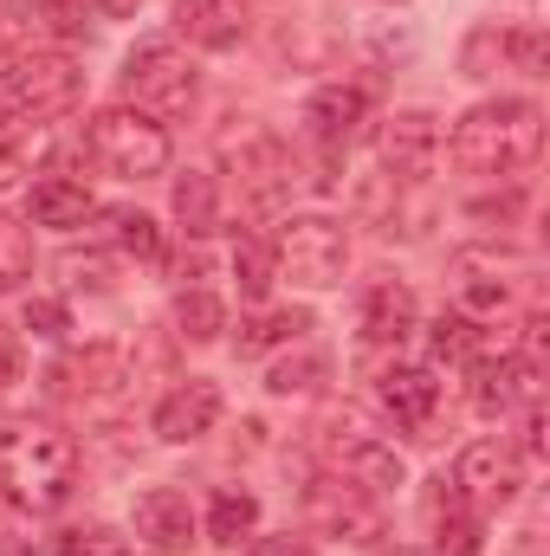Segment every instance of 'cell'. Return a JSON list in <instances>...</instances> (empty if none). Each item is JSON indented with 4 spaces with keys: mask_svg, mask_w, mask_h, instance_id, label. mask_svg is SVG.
Segmentation results:
<instances>
[{
    "mask_svg": "<svg viewBox=\"0 0 550 556\" xmlns=\"http://www.w3.org/2000/svg\"><path fill=\"white\" fill-rule=\"evenodd\" d=\"M453 162L466 175H486V181H512L538 162L545 149V111L532 98H492V104H473L460 124H453Z\"/></svg>",
    "mask_w": 550,
    "mask_h": 556,
    "instance_id": "6da1fadb",
    "label": "cell"
},
{
    "mask_svg": "<svg viewBox=\"0 0 550 556\" xmlns=\"http://www.w3.org/2000/svg\"><path fill=\"white\" fill-rule=\"evenodd\" d=\"M78 485V440L46 420L0 427V492L20 511H59Z\"/></svg>",
    "mask_w": 550,
    "mask_h": 556,
    "instance_id": "7a4b0ae2",
    "label": "cell"
},
{
    "mask_svg": "<svg viewBox=\"0 0 550 556\" xmlns=\"http://www.w3.org/2000/svg\"><path fill=\"white\" fill-rule=\"evenodd\" d=\"M78 98H85V72H78L72 52L33 46V52L0 59V111H7V117H20V124H52V117H65Z\"/></svg>",
    "mask_w": 550,
    "mask_h": 556,
    "instance_id": "3957f363",
    "label": "cell"
},
{
    "mask_svg": "<svg viewBox=\"0 0 550 556\" xmlns=\"http://www.w3.org/2000/svg\"><path fill=\"white\" fill-rule=\"evenodd\" d=\"M195 98H201V72H195V59H188L182 46H168V39H142L137 52L124 59V104L149 111L155 124L195 111Z\"/></svg>",
    "mask_w": 550,
    "mask_h": 556,
    "instance_id": "277c9868",
    "label": "cell"
},
{
    "mask_svg": "<svg viewBox=\"0 0 550 556\" xmlns=\"http://www.w3.org/2000/svg\"><path fill=\"white\" fill-rule=\"evenodd\" d=\"M91 155H98L111 175H124V181H149V175L168 168L175 142H168V130H162L149 111H137V104H111V111L91 117Z\"/></svg>",
    "mask_w": 550,
    "mask_h": 556,
    "instance_id": "5b68a950",
    "label": "cell"
},
{
    "mask_svg": "<svg viewBox=\"0 0 550 556\" xmlns=\"http://www.w3.org/2000/svg\"><path fill=\"white\" fill-rule=\"evenodd\" d=\"M278 273L304 291H330L343 285V266H350V233L330 220V214H291L278 227Z\"/></svg>",
    "mask_w": 550,
    "mask_h": 556,
    "instance_id": "8992f818",
    "label": "cell"
},
{
    "mask_svg": "<svg viewBox=\"0 0 550 556\" xmlns=\"http://www.w3.org/2000/svg\"><path fill=\"white\" fill-rule=\"evenodd\" d=\"M453 485L473 511H505L525 492V453L512 440H473L453 466Z\"/></svg>",
    "mask_w": 550,
    "mask_h": 556,
    "instance_id": "52a82bcc",
    "label": "cell"
},
{
    "mask_svg": "<svg viewBox=\"0 0 550 556\" xmlns=\"http://www.w3.org/2000/svg\"><path fill=\"white\" fill-rule=\"evenodd\" d=\"M304 505H311V518H317L324 531H337V538H350V544H376V538H383L376 498H370L363 485H350L343 472H337V479H317Z\"/></svg>",
    "mask_w": 550,
    "mask_h": 556,
    "instance_id": "ba28073f",
    "label": "cell"
},
{
    "mask_svg": "<svg viewBox=\"0 0 550 556\" xmlns=\"http://www.w3.org/2000/svg\"><path fill=\"white\" fill-rule=\"evenodd\" d=\"M434 155H440V124L427 111H396L383 124V168H389V181H427Z\"/></svg>",
    "mask_w": 550,
    "mask_h": 556,
    "instance_id": "9c48e42d",
    "label": "cell"
},
{
    "mask_svg": "<svg viewBox=\"0 0 550 556\" xmlns=\"http://www.w3.org/2000/svg\"><path fill=\"white\" fill-rule=\"evenodd\" d=\"M221 382H208V376H188V382H175L162 402H155V433L162 440H201V433H214V420H221Z\"/></svg>",
    "mask_w": 550,
    "mask_h": 556,
    "instance_id": "30bf717a",
    "label": "cell"
},
{
    "mask_svg": "<svg viewBox=\"0 0 550 556\" xmlns=\"http://www.w3.org/2000/svg\"><path fill=\"white\" fill-rule=\"evenodd\" d=\"M227 155H234V175H240V188L260 201V207H273L278 194L291 188V149L266 130H247V137L227 142Z\"/></svg>",
    "mask_w": 550,
    "mask_h": 556,
    "instance_id": "8fae6325",
    "label": "cell"
},
{
    "mask_svg": "<svg viewBox=\"0 0 550 556\" xmlns=\"http://www.w3.org/2000/svg\"><path fill=\"white\" fill-rule=\"evenodd\" d=\"M130 525H137V538L149 551H188V544H195V511H188V492H175V485L137 492Z\"/></svg>",
    "mask_w": 550,
    "mask_h": 556,
    "instance_id": "7c38bea8",
    "label": "cell"
},
{
    "mask_svg": "<svg viewBox=\"0 0 550 556\" xmlns=\"http://www.w3.org/2000/svg\"><path fill=\"white\" fill-rule=\"evenodd\" d=\"M453 298H460V311L466 317H492V311H505L512 304V260H499V253H460L453 260Z\"/></svg>",
    "mask_w": 550,
    "mask_h": 556,
    "instance_id": "4fadbf2b",
    "label": "cell"
},
{
    "mask_svg": "<svg viewBox=\"0 0 550 556\" xmlns=\"http://www.w3.org/2000/svg\"><path fill=\"white\" fill-rule=\"evenodd\" d=\"M357 330H363V343H376V350L402 343V337L414 330V291L402 285V278L363 285V298H357Z\"/></svg>",
    "mask_w": 550,
    "mask_h": 556,
    "instance_id": "5bb4252c",
    "label": "cell"
},
{
    "mask_svg": "<svg viewBox=\"0 0 550 556\" xmlns=\"http://www.w3.org/2000/svg\"><path fill=\"white\" fill-rule=\"evenodd\" d=\"M337 472H343L350 485H363L370 498H389L396 485H409V466H402V453H396L389 440H376V433H357V440H343V446H337Z\"/></svg>",
    "mask_w": 550,
    "mask_h": 556,
    "instance_id": "9a60e30c",
    "label": "cell"
},
{
    "mask_svg": "<svg viewBox=\"0 0 550 556\" xmlns=\"http://www.w3.org/2000/svg\"><path fill=\"white\" fill-rule=\"evenodd\" d=\"M175 33L201 52H234L247 39V7L240 0H175Z\"/></svg>",
    "mask_w": 550,
    "mask_h": 556,
    "instance_id": "2e32d148",
    "label": "cell"
},
{
    "mask_svg": "<svg viewBox=\"0 0 550 556\" xmlns=\"http://www.w3.org/2000/svg\"><path fill=\"white\" fill-rule=\"evenodd\" d=\"M518 402H538V363H525V356L473 363V408L479 415H512Z\"/></svg>",
    "mask_w": 550,
    "mask_h": 556,
    "instance_id": "e0dca14e",
    "label": "cell"
},
{
    "mask_svg": "<svg viewBox=\"0 0 550 556\" xmlns=\"http://www.w3.org/2000/svg\"><path fill=\"white\" fill-rule=\"evenodd\" d=\"M427 531H434V551L440 556H479V511L460 498V485L453 479H434V492H427Z\"/></svg>",
    "mask_w": 550,
    "mask_h": 556,
    "instance_id": "ac0fdd59",
    "label": "cell"
},
{
    "mask_svg": "<svg viewBox=\"0 0 550 556\" xmlns=\"http://www.w3.org/2000/svg\"><path fill=\"white\" fill-rule=\"evenodd\" d=\"M376 402H383V415L396 420V427L427 433L434 415H440V382H434L427 369H389V376L376 382Z\"/></svg>",
    "mask_w": 550,
    "mask_h": 556,
    "instance_id": "d6986e66",
    "label": "cell"
},
{
    "mask_svg": "<svg viewBox=\"0 0 550 556\" xmlns=\"http://www.w3.org/2000/svg\"><path fill=\"white\" fill-rule=\"evenodd\" d=\"M363 117H370V104L350 85H324V91L304 98V124H311V137L324 142V149H343V142L363 130Z\"/></svg>",
    "mask_w": 550,
    "mask_h": 556,
    "instance_id": "ffe728a7",
    "label": "cell"
},
{
    "mask_svg": "<svg viewBox=\"0 0 550 556\" xmlns=\"http://www.w3.org/2000/svg\"><path fill=\"white\" fill-rule=\"evenodd\" d=\"M26 214H33L39 227H85V220H91V188L46 168V175L26 188Z\"/></svg>",
    "mask_w": 550,
    "mask_h": 556,
    "instance_id": "44dd1931",
    "label": "cell"
},
{
    "mask_svg": "<svg viewBox=\"0 0 550 556\" xmlns=\"http://www.w3.org/2000/svg\"><path fill=\"white\" fill-rule=\"evenodd\" d=\"M175 220H182L188 240H208L221 227V188H214V175H201V168L175 175Z\"/></svg>",
    "mask_w": 550,
    "mask_h": 556,
    "instance_id": "7402d4cb",
    "label": "cell"
},
{
    "mask_svg": "<svg viewBox=\"0 0 550 556\" xmlns=\"http://www.w3.org/2000/svg\"><path fill=\"white\" fill-rule=\"evenodd\" d=\"M124 376H130V356H124L117 343H91L85 356L65 363V382H72L78 395H111V389H124Z\"/></svg>",
    "mask_w": 550,
    "mask_h": 556,
    "instance_id": "603a6c76",
    "label": "cell"
},
{
    "mask_svg": "<svg viewBox=\"0 0 550 556\" xmlns=\"http://www.w3.org/2000/svg\"><path fill=\"white\" fill-rule=\"evenodd\" d=\"M253 531H260V498L221 485L214 505H208V538H214L221 551H240V538H253Z\"/></svg>",
    "mask_w": 550,
    "mask_h": 556,
    "instance_id": "cb8c5ba5",
    "label": "cell"
},
{
    "mask_svg": "<svg viewBox=\"0 0 550 556\" xmlns=\"http://www.w3.org/2000/svg\"><path fill=\"white\" fill-rule=\"evenodd\" d=\"M427 350H434V363H479L486 356V330L466 311H440L434 330H427Z\"/></svg>",
    "mask_w": 550,
    "mask_h": 556,
    "instance_id": "d4e9b609",
    "label": "cell"
},
{
    "mask_svg": "<svg viewBox=\"0 0 550 556\" xmlns=\"http://www.w3.org/2000/svg\"><path fill=\"white\" fill-rule=\"evenodd\" d=\"M311 330V311H266L253 324H240V356H266V350H291Z\"/></svg>",
    "mask_w": 550,
    "mask_h": 556,
    "instance_id": "484cf974",
    "label": "cell"
},
{
    "mask_svg": "<svg viewBox=\"0 0 550 556\" xmlns=\"http://www.w3.org/2000/svg\"><path fill=\"white\" fill-rule=\"evenodd\" d=\"M221 330H227V304H221L214 291H182V298H175V337L214 343Z\"/></svg>",
    "mask_w": 550,
    "mask_h": 556,
    "instance_id": "4316f807",
    "label": "cell"
},
{
    "mask_svg": "<svg viewBox=\"0 0 550 556\" xmlns=\"http://www.w3.org/2000/svg\"><path fill=\"white\" fill-rule=\"evenodd\" d=\"M324 376H330L324 350H298V356H278L273 369H266V389L285 402V395H311V389H324Z\"/></svg>",
    "mask_w": 550,
    "mask_h": 556,
    "instance_id": "83f0119b",
    "label": "cell"
},
{
    "mask_svg": "<svg viewBox=\"0 0 550 556\" xmlns=\"http://www.w3.org/2000/svg\"><path fill=\"white\" fill-rule=\"evenodd\" d=\"M499 52H505L512 72H525V78H545L550 72V33L545 26H505V33H499Z\"/></svg>",
    "mask_w": 550,
    "mask_h": 556,
    "instance_id": "f1b7e54d",
    "label": "cell"
},
{
    "mask_svg": "<svg viewBox=\"0 0 550 556\" xmlns=\"http://www.w3.org/2000/svg\"><path fill=\"white\" fill-rule=\"evenodd\" d=\"M234 278H240V291L260 304V298L273 291V278H278V253L266 247V240H240V247H234Z\"/></svg>",
    "mask_w": 550,
    "mask_h": 556,
    "instance_id": "f546056e",
    "label": "cell"
},
{
    "mask_svg": "<svg viewBox=\"0 0 550 556\" xmlns=\"http://www.w3.org/2000/svg\"><path fill=\"white\" fill-rule=\"evenodd\" d=\"M26 278H33V233L13 214H0V291H20Z\"/></svg>",
    "mask_w": 550,
    "mask_h": 556,
    "instance_id": "4dcf8cb0",
    "label": "cell"
},
{
    "mask_svg": "<svg viewBox=\"0 0 550 556\" xmlns=\"http://www.w3.org/2000/svg\"><path fill=\"white\" fill-rule=\"evenodd\" d=\"M111 240H117L130 260H162V227H155L149 214H137V207H117V214H111Z\"/></svg>",
    "mask_w": 550,
    "mask_h": 556,
    "instance_id": "1f68e13d",
    "label": "cell"
},
{
    "mask_svg": "<svg viewBox=\"0 0 550 556\" xmlns=\"http://www.w3.org/2000/svg\"><path fill=\"white\" fill-rule=\"evenodd\" d=\"M52 556H124V538L111 525H85V531H65Z\"/></svg>",
    "mask_w": 550,
    "mask_h": 556,
    "instance_id": "d6a6232c",
    "label": "cell"
},
{
    "mask_svg": "<svg viewBox=\"0 0 550 556\" xmlns=\"http://www.w3.org/2000/svg\"><path fill=\"white\" fill-rule=\"evenodd\" d=\"M26 330L46 337V343H59V337L72 330V311H65L59 298H33V304H26Z\"/></svg>",
    "mask_w": 550,
    "mask_h": 556,
    "instance_id": "836d02e7",
    "label": "cell"
},
{
    "mask_svg": "<svg viewBox=\"0 0 550 556\" xmlns=\"http://www.w3.org/2000/svg\"><path fill=\"white\" fill-rule=\"evenodd\" d=\"M247 556H317V544H311V538H291V531H278V538H260Z\"/></svg>",
    "mask_w": 550,
    "mask_h": 556,
    "instance_id": "e575fe53",
    "label": "cell"
},
{
    "mask_svg": "<svg viewBox=\"0 0 550 556\" xmlns=\"http://www.w3.org/2000/svg\"><path fill=\"white\" fill-rule=\"evenodd\" d=\"M20 382V350H13V337H0V395Z\"/></svg>",
    "mask_w": 550,
    "mask_h": 556,
    "instance_id": "d590c367",
    "label": "cell"
},
{
    "mask_svg": "<svg viewBox=\"0 0 550 556\" xmlns=\"http://www.w3.org/2000/svg\"><path fill=\"white\" fill-rule=\"evenodd\" d=\"M98 7H104V13H117V20H124V13H137L142 0H98Z\"/></svg>",
    "mask_w": 550,
    "mask_h": 556,
    "instance_id": "8d00e7d4",
    "label": "cell"
}]
</instances>
